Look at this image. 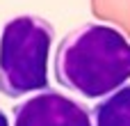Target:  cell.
<instances>
[{
    "instance_id": "4",
    "label": "cell",
    "mask_w": 130,
    "mask_h": 126,
    "mask_svg": "<svg viewBox=\"0 0 130 126\" xmlns=\"http://www.w3.org/2000/svg\"><path fill=\"white\" fill-rule=\"evenodd\" d=\"M91 119L94 126H130V83L96 101Z\"/></svg>"
},
{
    "instance_id": "2",
    "label": "cell",
    "mask_w": 130,
    "mask_h": 126,
    "mask_svg": "<svg viewBox=\"0 0 130 126\" xmlns=\"http://www.w3.org/2000/svg\"><path fill=\"white\" fill-rule=\"evenodd\" d=\"M55 41L50 21L37 14H18L0 32V94L23 99L50 85L48 60Z\"/></svg>"
},
{
    "instance_id": "1",
    "label": "cell",
    "mask_w": 130,
    "mask_h": 126,
    "mask_svg": "<svg viewBox=\"0 0 130 126\" xmlns=\"http://www.w3.org/2000/svg\"><path fill=\"white\" fill-rule=\"evenodd\" d=\"M59 87L101 101L130 80V41L107 23H82L66 32L55 51Z\"/></svg>"
},
{
    "instance_id": "3",
    "label": "cell",
    "mask_w": 130,
    "mask_h": 126,
    "mask_svg": "<svg viewBox=\"0 0 130 126\" xmlns=\"http://www.w3.org/2000/svg\"><path fill=\"white\" fill-rule=\"evenodd\" d=\"M11 126H94L91 110L57 90L37 92L11 108Z\"/></svg>"
},
{
    "instance_id": "5",
    "label": "cell",
    "mask_w": 130,
    "mask_h": 126,
    "mask_svg": "<svg viewBox=\"0 0 130 126\" xmlns=\"http://www.w3.org/2000/svg\"><path fill=\"white\" fill-rule=\"evenodd\" d=\"M0 126H11L9 124V119H7V115H5V110L0 108Z\"/></svg>"
}]
</instances>
